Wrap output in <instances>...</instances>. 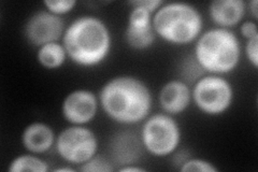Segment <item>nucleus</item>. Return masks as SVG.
Listing matches in <instances>:
<instances>
[{"label":"nucleus","instance_id":"obj_21","mask_svg":"<svg viewBox=\"0 0 258 172\" xmlns=\"http://www.w3.org/2000/svg\"><path fill=\"white\" fill-rule=\"evenodd\" d=\"M240 34H241V37L245 40L258 38L257 22L252 20L242 22L240 26Z\"/></svg>","mask_w":258,"mask_h":172},{"label":"nucleus","instance_id":"obj_9","mask_svg":"<svg viewBox=\"0 0 258 172\" xmlns=\"http://www.w3.org/2000/svg\"><path fill=\"white\" fill-rule=\"evenodd\" d=\"M99 105V98L94 92L78 88L63 98L61 114L70 125L86 126L96 118Z\"/></svg>","mask_w":258,"mask_h":172},{"label":"nucleus","instance_id":"obj_12","mask_svg":"<svg viewBox=\"0 0 258 172\" xmlns=\"http://www.w3.org/2000/svg\"><path fill=\"white\" fill-rule=\"evenodd\" d=\"M244 0H213L209 5V16L215 27L231 29L243 21L246 14Z\"/></svg>","mask_w":258,"mask_h":172},{"label":"nucleus","instance_id":"obj_13","mask_svg":"<svg viewBox=\"0 0 258 172\" xmlns=\"http://www.w3.org/2000/svg\"><path fill=\"white\" fill-rule=\"evenodd\" d=\"M56 136L54 129L44 122H32L23 129L21 142L27 152L41 155L55 146Z\"/></svg>","mask_w":258,"mask_h":172},{"label":"nucleus","instance_id":"obj_15","mask_svg":"<svg viewBox=\"0 0 258 172\" xmlns=\"http://www.w3.org/2000/svg\"><path fill=\"white\" fill-rule=\"evenodd\" d=\"M8 170L11 172H47L50 168H48V163L39 155L28 152L14 157L8 167Z\"/></svg>","mask_w":258,"mask_h":172},{"label":"nucleus","instance_id":"obj_6","mask_svg":"<svg viewBox=\"0 0 258 172\" xmlns=\"http://www.w3.org/2000/svg\"><path fill=\"white\" fill-rule=\"evenodd\" d=\"M233 99V86L224 76L207 73L191 86L192 103L209 117L223 116L231 108Z\"/></svg>","mask_w":258,"mask_h":172},{"label":"nucleus","instance_id":"obj_10","mask_svg":"<svg viewBox=\"0 0 258 172\" xmlns=\"http://www.w3.org/2000/svg\"><path fill=\"white\" fill-rule=\"evenodd\" d=\"M131 5V4H129ZM125 29V41L136 51H144L155 43L156 34L153 27V13L142 7L131 5Z\"/></svg>","mask_w":258,"mask_h":172},{"label":"nucleus","instance_id":"obj_3","mask_svg":"<svg viewBox=\"0 0 258 172\" xmlns=\"http://www.w3.org/2000/svg\"><path fill=\"white\" fill-rule=\"evenodd\" d=\"M242 44L231 29L210 28L199 36L192 55L208 75L227 76L241 62Z\"/></svg>","mask_w":258,"mask_h":172},{"label":"nucleus","instance_id":"obj_7","mask_svg":"<svg viewBox=\"0 0 258 172\" xmlns=\"http://www.w3.org/2000/svg\"><path fill=\"white\" fill-rule=\"evenodd\" d=\"M54 147L63 161L81 166L98 154L99 141L87 126L70 125L56 137Z\"/></svg>","mask_w":258,"mask_h":172},{"label":"nucleus","instance_id":"obj_20","mask_svg":"<svg viewBox=\"0 0 258 172\" xmlns=\"http://www.w3.org/2000/svg\"><path fill=\"white\" fill-rule=\"evenodd\" d=\"M244 54L254 69L258 68V38L246 40L244 44Z\"/></svg>","mask_w":258,"mask_h":172},{"label":"nucleus","instance_id":"obj_24","mask_svg":"<svg viewBox=\"0 0 258 172\" xmlns=\"http://www.w3.org/2000/svg\"><path fill=\"white\" fill-rule=\"evenodd\" d=\"M246 8H248L249 14L252 15L253 21L257 22V20H258V2L257 0H251L248 4H246Z\"/></svg>","mask_w":258,"mask_h":172},{"label":"nucleus","instance_id":"obj_2","mask_svg":"<svg viewBox=\"0 0 258 172\" xmlns=\"http://www.w3.org/2000/svg\"><path fill=\"white\" fill-rule=\"evenodd\" d=\"M61 43L72 63L92 68L108 59L112 48V34L106 22L98 16L82 15L66 27Z\"/></svg>","mask_w":258,"mask_h":172},{"label":"nucleus","instance_id":"obj_11","mask_svg":"<svg viewBox=\"0 0 258 172\" xmlns=\"http://www.w3.org/2000/svg\"><path fill=\"white\" fill-rule=\"evenodd\" d=\"M157 99L161 110L176 117L191 104V86L180 79L170 80L161 86Z\"/></svg>","mask_w":258,"mask_h":172},{"label":"nucleus","instance_id":"obj_17","mask_svg":"<svg viewBox=\"0 0 258 172\" xmlns=\"http://www.w3.org/2000/svg\"><path fill=\"white\" fill-rule=\"evenodd\" d=\"M78 170L82 172H111L114 170L112 161L102 155L96 154L90 160L79 166Z\"/></svg>","mask_w":258,"mask_h":172},{"label":"nucleus","instance_id":"obj_5","mask_svg":"<svg viewBox=\"0 0 258 172\" xmlns=\"http://www.w3.org/2000/svg\"><path fill=\"white\" fill-rule=\"evenodd\" d=\"M139 138L142 147L149 154L167 157L179 150L182 130L174 117L165 112L155 113L143 122Z\"/></svg>","mask_w":258,"mask_h":172},{"label":"nucleus","instance_id":"obj_16","mask_svg":"<svg viewBox=\"0 0 258 172\" xmlns=\"http://www.w3.org/2000/svg\"><path fill=\"white\" fill-rule=\"evenodd\" d=\"M207 73L205 70L200 67V65L196 61L194 55L187 56L186 59H184L181 63V69H180V80L186 82L187 84L192 85L194 83Z\"/></svg>","mask_w":258,"mask_h":172},{"label":"nucleus","instance_id":"obj_4","mask_svg":"<svg viewBox=\"0 0 258 172\" xmlns=\"http://www.w3.org/2000/svg\"><path fill=\"white\" fill-rule=\"evenodd\" d=\"M156 37L172 45H187L196 42L204 32V16L188 3H164L153 15Z\"/></svg>","mask_w":258,"mask_h":172},{"label":"nucleus","instance_id":"obj_18","mask_svg":"<svg viewBox=\"0 0 258 172\" xmlns=\"http://www.w3.org/2000/svg\"><path fill=\"white\" fill-rule=\"evenodd\" d=\"M183 172H219L220 169L217 168L213 162L209 161L204 158L197 157H188L183 162V165L179 168Z\"/></svg>","mask_w":258,"mask_h":172},{"label":"nucleus","instance_id":"obj_14","mask_svg":"<svg viewBox=\"0 0 258 172\" xmlns=\"http://www.w3.org/2000/svg\"><path fill=\"white\" fill-rule=\"evenodd\" d=\"M37 62L41 67L48 70H55L63 66L68 60V55L61 42L46 43L38 47Z\"/></svg>","mask_w":258,"mask_h":172},{"label":"nucleus","instance_id":"obj_22","mask_svg":"<svg viewBox=\"0 0 258 172\" xmlns=\"http://www.w3.org/2000/svg\"><path fill=\"white\" fill-rule=\"evenodd\" d=\"M129 4L142 7L144 9H147L148 11L154 14L159 8L164 5V2L163 0H134V2H131Z\"/></svg>","mask_w":258,"mask_h":172},{"label":"nucleus","instance_id":"obj_25","mask_svg":"<svg viewBox=\"0 0 258 172\" xmlns=\"http://www.w3.org/2000/svg\"><path fill=\"white\" fill-rule=\"evenodd\" d=\"M55 172H72V171H76V169H74L72 167L66 166V167H58L54 169Z\"/></svg>","mask_w":258,"mask_h":172},{"label":"nucleus","instance_id":"obj_1","mask_svg":"<svg viewBox=\"0 0 258 172\" xmlns=\"http://www.w3.org/2000/svg\"><path fill=\"white\" fill-rule=\"evenodd\" d=\"M98 98L104 114L120 125L143 123L151 116L153 108L151 88L135 76L122 75L108 80Z\"/></svg>","mask_w":258,"mask_h":172},{"label":"nucleus","instance_id":"obj_19","mask_svg":"<svg viewBox=\"0 0 258 172\" xmlns=\"http://www.w3.org/2000/svg\"><path fill=\"white\" fill-rule=\"evenodd\" d=\"M43 6L45 10L55 15L62 16L75 9L77 2L76 0H44Z\"/></svg>","mask_w":258,"mask_h":172},{"label":"nucleus","instance_id":"obj_23","mask_svg":"<svg viewBox=\"0 0 258 172\" xmlns=\"http://www.w3.org/2000/svg\"><path fill=\"white\" fill-rule=\"evenodd\" d=\"M117 171L119 172H144L145 169L136 165V163H128V165H124L120 166Z\"/></svg>","mask_w":258,"mask_h":172},{"label":"nucleus","instance_id":"obj_8","mask_svg":"<svg viewBox=\"0 0 258 172\" xmlns=\"http://www.w3.org/2000/svg\"><path fill=\"white\" fill-rule=\"evenodd\" d=\"M66 24L61 16L47 10L32 13L24 25V36L27 42L37 48L46 43L58 42L66 30Z\"/></svg>","mask_w":258,"mask_h":172}]
</instances>
